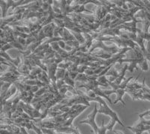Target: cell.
<instances>
[{
	"label": "cell",
	"mask_w": 150,
	"mask_h": 134,
	"mask_svg": "<svg viewBox=\"0 0 150 134\" xmlns=\"http://www.w3.org/2000/svg\"><path fill=\"white\" fill-rule=\"evenodd\" d=\"M96 48H99V49H101V50L104 51V52H107L108 53H110L112 55L117 54V53H121L122 49L120 48L119 47H117L116 45H112V46H107L104 44V42L99 41H95L94 40L93 43H92V47H91L90 50H89V54H92V53L93 52Z\"/></svg>",
	"instance_id": "cell-2"
},
{
	"label": "cell",
	"mask_w": 150,
	"mask_h": 134,
	"mask_svg": "<svg viewBox=\"0 0 150 134\" xmlns=\"http://www.w3.org/2000/svg\"><path fill=\"white\" fill-rule=\"evenodd\" d=\"M62 38H63V40L65 41V42H66V41H75V40H76V38H75L74 36L72 35V33L71 32H69L68 29H66V28L64 29V32H63Z\"/></svg>",
	"instance_id": "cell-7"
},
{
	"label": "cell",
	"mask_w": 150,
	"mask_h": 134,
	"mask_svg": "<svg viewBox=\"0 0 150 134\" xmlns=\"http://www.w3.org/2000/svg\"><path fill=\"white\" fill-rule=\"evenodd\" d=\"M139 67H140V69L143 71H147L149 70V65H148V61H147L146 59H144L142 61V62L139 65Z\"/></svg>",
	"instance_id": "cell-12"
},
{
	"label": "cell",
	"mask_w": 150,
	"mask_h": 134,
	"mask_svg": "<svg viewBox=\"0 0 150 134\" xmlns=\"http://www.w3.org/2000/svg\"><path fill=\"white\" fill-rule=\"evenodd\" d=\"M98 113V109L97 108V106L95 105V107H94V109L90 114H89V116H87L86 119H84V120L80 121V124H89L91 127H92V130H93L94 134L97 133L98 131L99 130V127H98V125L96 124V115Z\"/></svg>",
	"instance_id": "cell-3"
},
{
	"label": "cell",
	"mask_w": 150,
	"mask_h": 134,
	"mask_svg": "<svg viewBox=\"0 0 150 134\" xmlns=\"http://www.w3.org/2000/svg\"><path fill=\"white\" fill-rule=\"evenodd\" d=\"M99 85L100 86H104V87H108L109 86L110 82L108 80L107 76H99L98 78L97 79Z\"/></svg>",
	"instance_id": "cell-8"
},
{
	"label": "cell",
	"mask_w": 150,
	"mask_h": 134,
	"mask_svg": "<svg viewBox=\"0 0 150 134\" xmlns=\"http://www.w3.org/2000/svg\"><path fill=\"white\" fill-rule=\"evenodd\" d=\"M104 94L108 95V96H109L110 95H111V94H112V93L116 94L117 97H116V100H115V101L112 103L113 104H116L117 103H119V102H121L124 106L126 105V104H125V103L124 100H123V96L125 95V94L126 93V92H125V89L119 88V89H117V90H116V91L112 90V89H111V90H104Z\"/></svg>",
	"instance_id": "cell-5"
},
{
	"label": "cell",
	"mask_w": 150,
	"mask_h": 134,
	"mask_svg": "<svg viewBox=\"0 0 150 134\" xmlns=\"http://www.w3.org/2000/svg\"><path fill=\"white\" fill-rule=\"evenodd\" d=\"M145 58L146 59L147 61H150V41L147 43V47H146V53L145 55Z\"/></svg>",
	"instance_id": "cell-17"
},
{
	"label": "cell",
	"mask_w": 150,
	"mask_h": 134,
	"mask_svg": "<svg viewBox=\"0 0 150 134\" xmlns=\"http://www.w3.org/2000/svg\"><path fill=\"white\" fill-rule=\"evenodd\" d=\"M17 91L18 90H17V88L15 86V85H12L10 87V88L8 90V92H6V94L1 97H2V104H4L5 103H6L8 101V100L9 98H11L17 92Z\"/></svg>",
	"instance_id": "cell-6"
},
{
	"label": "cell",
	"mask_w": 150,
	"mask_h": 134,
	"mask_svg": "<svg viewBox=\"0 0 150 134\" xmlns=\"http://www.w3.org/2000/svg\"><path fill=\"white\" fill-rule=\"evenodd\" d=\"M108 130V127H107V126H105V124H104V120H103L102 125H101V127H99V130L98 131L97 133L95 134H106V133H107Z\"/></svg>",
	"instance_id": "cell-14"
},
{
	"label": "cell",
	"mask_w": 150,
	"mask_h": 134,
	"mask_svg": "<svg viewBox=\"0 0 150 134\" xmlns=\"http://www.w3.org/2000/svg\"><path fill=\"white\" fill-rule=\"evenodd\" d=\"M139 3L150 14V1H139Z\"/></svg>",
	"instance_id": "cell-13"
},
{
	"label": "cell",
	"mask_w": 150,
	"mask_h": 134,
	"mask_svg": "<svg viewBox=\"0 0 150 134\" xmlns=\"http://www.w3.org/2000/svg\"><path fill=\"white\" fill-rule=\"evenodd\" d=\"M143 83V88H142V90L143 91V92L149 94V95H150V88H149V87L146 85V84L145 78L143 79V83Z\"/></svg>",
	"instance_id": "cell-16"
},
{
	"label": "cell",
	"mask_w": 150,
	"mask_h": 134,
	"mask_svg": "<svg viewBox=\"0 0 150 134\" xmlns=\"http://www.w3.org/2000/svg\"><path fill=\"white\" fill-rule=\"evenodd\" d=\"M98 104L99 106H100V108L98 109V113L104 114L105 116H108L109 117L111 118V121H110V123H108V125H107L108 130L112 131V128L114 127L116 122L119 123L122 127H125V124L122 123V121L120 120V117L117 115V113L111 109L110 107L108 105V104L104 101V99L101 98V101L99 102Z\"/></svg>",
	"instance_id": "cell-1"
},
{
	"label": "cell",
	"mask_w": 150,
	"mask_h": 134,
	"mask_svg": "<svg viewBox=\"0 0 150 134\" xmlns=\"http://www.w3.org/2000/svg\"><path fill=\"white\" fill-rule=\"evenodd\" d=\"M66 70L61 69V68H59L57 69V71H56V79L57 80H63L64 77L65 76V73H66Z\"/></svg>",
	"instance_id": "cell-11"
},
{
	"label": "cell",
	"mask_w": 150,
	"mask_h": 134,
	"mask_svg": "<svg viewBox=\"0 0 150 134\" xmlns=\"http://www.w3.org/2000/svg\"><path fill=\"white\" fill-rule=\"evenodd\" d=\"M72 35L74 36V37L76 38L77 41L80 43V45H83V44H85L86 39L85 37H83V33H79V32H72Z\"/></svg>",
	"instance_id": "cell-9"
},
{
	"label": "cell",
	"mask_w": 150,
	"mask_h": 134,
	"mask_svg": "<svg viewBox=\"0 0 150 134\" xmlns=\"http://www.w3.org/2000/svg\"><path fill=\"white\" fill-rule=\"evenodd\" d=\"M32 130H33L37 134H45V133L43 132L41 128H39L38 127H37L36 124H34V122H32Z\"/></svg>",
	"instance_id": "cell-15"
},
{
	"label": "cell",
	"mask_w": 150,
	"mask_h": 134,
	"mask_svg": "<svg viewBox=\"0 0 150 134\" xmlns=\"http://www.w3.org/2000/svg\"><path fill=\"white\" fill-rule=\"evenodd\" d=\"M19 134H29L27 132H26V129H25V127H21V133Z\"/></svg>",
	"instance_id": "cell-18"
},
{
	"label": "cell",
	"mask_w": 150,
	"mask_h": 134,
	"mask_svg": "<svg viewBox=\"0 0 150 134\" xmlns=\"http://www.w3.org/2000/svg\"><path fill=\"white\" fill-rule=\"evenodd\" d=\"M127 129L131 130L134 134H142L143 132H150V125L145 124L140 120L138 124L134 127H127Z\"/></svg>",
	"instance_id": "cell-4"
},
{
	"label": "cell",
	"mask_w": 150,
	"mask_h": 134,
	"mask_svg": "<svg viewBox=\"0 0 150 134\" xmlns=\"http://www.w3.org/2000/svg\"><path fill=\"white\" fill-rule=\"evenodd\" d=\"M0 6H1V8H2V18L1 19L6 18V15H7V11H8L6 1L1 0V1H0Z\"/></svg>",
	"instance_id": "cell-10"
}]
</instances>
